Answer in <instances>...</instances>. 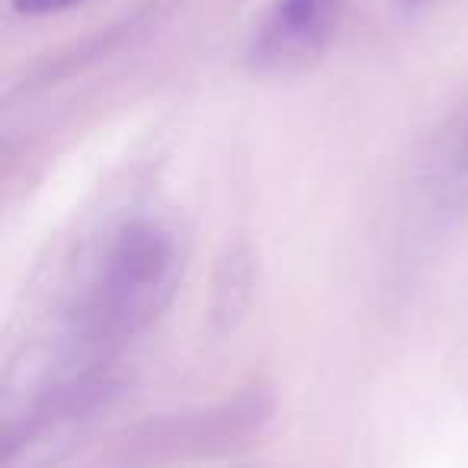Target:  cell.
Listing matches in <instances>:
<instances>
[{
    "label": "cell",
    "mask_w": 468,
    "mask_h": 468,
    "mask_svg": "<svg viewBox=\"0 0 468 468\" xmlns=\"http://www.w3.org/2000/svg\"><path fill=\"white\" fill-rule=\"evenodd\" d=\"M176 267L174 238L154 221H132L106 254L93 295V324L100 331L138 327L170 289Z\"/></svg>",
    "instance_id": "obj_1"
},
{
    "label": "cell",
    "mask_w": 468,
    "mask_h": 468,
    "mask_svg": "<svg viewBox=\"0 0 468 468\" xmlns=\"http://www.w3.org/2000/svg\"><path fill=\"white\" fill-rule=\"evenodd\" d=\"M340 0H276L250 48L257 68H289L312 58L337 23Z\"/></svg>",
    "instance_id": "obj_2"
},
{
    "label": "cell",
    "mask_w": 468,
    "mask_h": 468,
    "mask_svg": "<svg viewBox=\"0 0 468 468\" xmlns=\"http://www.w3.org/2000/svg\"><path fill=\"white\" fill-rule=\"evenodd\" d=\"M16 14L23 16H52V14H65V10H74L87 0H10Z\"/></svg>",
    "instance_id": "obj_3"
},
{
    "label": "cell",
    "mask_w": 468,
    "mask_h": 468,
    "mask_svg": "<svg viewBox=\"0 0 468 468\" xmlns=\"http://www.w3.org/2000/svg\"><path fill=\"white\" fill-rule=\"evenodd\" d=\"M414 4H417V0H414Z\"/></svg>",
    "instance_id": "obj_4"
}]
</instances>
